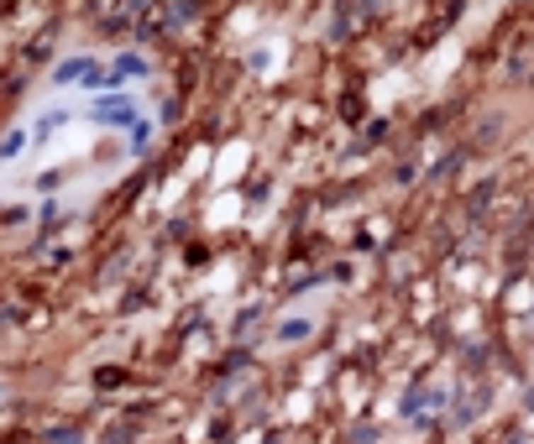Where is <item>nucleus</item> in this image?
Segmentation results:
<instances>
[{"instance_id":"obj_1","label":"nucleus","mask_w":534,"mask_h":444,"mask_svg":"<svg viewBox=\"0 0 534 444\" xmlns=\"http://www.w3.org/2000/svg\"><path fill=\"white\" fill-rule=\"evenodd\" d=\"M52 78H58V84H74V78H95V63H84V58H74V63H63V69H58V74H52Z\"/></svg>"},{"instance_id":"obj_3","label":"nucleus","mask_w":534,"mask_h":444,"mask_svg":"<svg viewBox=\"0 0 534 444\" xmlns=\"http://www.w3.org/2000/svg\"><path fill=\"white\" fill-rule=\"evenodd\" d=\"M21 141H26V131H11L6 141H0V157H11V152H21Z\"/></svg>"},{"instance_id":"obj_4","label":"nucleus","mask_w":534,"mask_h":444,"mask_svg":"<svg viewBox=\"0 0 534 444\" xmlns=\"http://www.w3.org/2000/svg\"><path fill=\"white\" fill-rule=\"evenodd\" d=\"M304 334H309V325H299V319H293V325H283V340H304Z\"/></svg>"},{"instance_id":"obj_2","label":"nucleus","mask_w":534,"mask_h":444,"mask_svg":"<svg viewBox=\"0 0 534 444\" xmlns=\"http://www.w3.org/2000/svg\"><path fill=\"white\" fill-rule=\"evenodd\" d=\"M95 115H100V120H115V126H131V120H137V110H131L126 100H121V105H100Z\"/></svg>"}]
</instances>
